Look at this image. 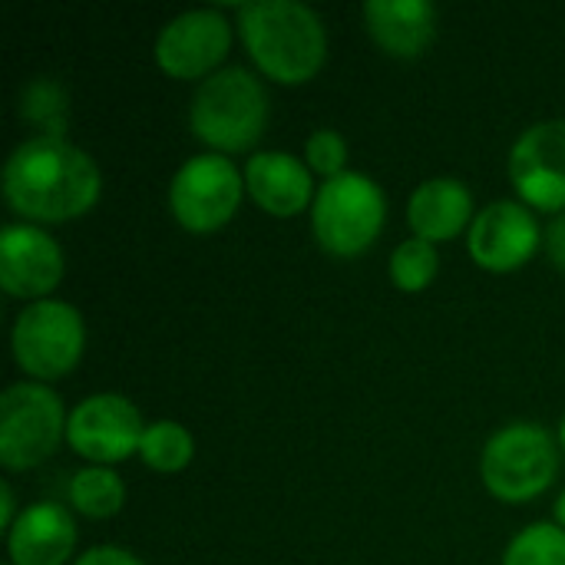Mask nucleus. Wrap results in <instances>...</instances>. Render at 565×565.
Returning a JSON list of instances; mask_svg holds the SVG:
<instances>
[{
	"mask_svg": "<svg viewBox=\"0 0 565 565\" xmlns=\"http://www.w3.org/2000/svg\"><path fill=\"white\" fill-rule=\"evenodd\" d=\"M103 192L96 162L60 136L20 142L3 166V199L26 222L60 225L86 215Z\"/></svg>",
	"mask_w": 565,
	"mask_h": 565,
	"instance_id": "f257e3e1",
	"label": "nucleus"
},
{
	"mask_svg": "<svg viewBox=\"0 0 565 565\" xmlns=\"http://www.w3.org/2000/svg\"><path fill=\"white\" fill-rule=\"evenodd\" d=\"M238 33L255 66L281 86L308 83L318 76L328 56V33L321 17L298 0L242 3Z\"/></svg>",
	"mask_w": 565,
	"mask_h": 565,
	"instance_id": "f03ea898",
	"label": "nucleus"
},
{
	"mask_svg": "<svg viewBox=\"0 0 565 565\" xmlns=\"http://www.w3.org/2000/svg\"><path fill=\"white\" fill-rule=\"evenodd\" d=\"M192 132L218 156L252 149L268 122V93L245 66H228L202 79L189 109Z\"/></svg>",
	"mask_w": 565,
	"mask_h": 565,
	"instance_id": "7ed1b4c3",
	"label": "nucleus"
},
{
	"mask_svg": "<svg viewBox=\"0 0 565 565\" xmlns=\"http://www.w3.org/2000/svg\"><path fill=\"white\" fill-rule=\"evenodd\" d=\"M387 199L381 185L361 172L328 179L311 205V228L318 245L338 258L364 255L384 232Z\"/></svg>",
	"mask_w": 565,
	"mask_h": 565,
	"instance_id": "20e7f679",
	"label": "nucleus"
},
{
	"mask_svg": "<svg viewBox=\"0 0 565 565\" xmlns=\"http://www.w3.org/2000/svg\"><path fill=\"white\" fill-rule=\"evenodd\" d=\"M556 440L540 424H510L483 447V487L503 503H530L556 480Z\"/></svg>",
	"mask_w": 565,
	"mask_h": 565,
	"instance_id": "39448f33",
	"label": "nucleus"
},
{
	"mask_svg": "<svg viewBox=\"0 0 565 565\" xmlns=\"http://www.w3.org/2000/svg\"><path fill=\"white\" fill-rule=\"evenodd\" d=\"M10 344L17 367L36 384H46L66 377L79 364L86 348V328L73 305L43 298L17 315Z\"/></svg>",
	"mask_w": 565,
	"mask_h": 565,
	"instance_id": "423d86ee",
	"label": "nucleus"
},
{
	"mask_svg": "<svg viewBox=\"0 0 565 565\" xmlns=\"http://www.w3.org/2000/svg\"><path fill=\"white\" fill-rule=\"evenodd\" d=\"M63 401L36 381H23L0 397V463L7 470H33L50 460L66 437Z\"/></svg>",
	"mask_w": 565,
	"mask_h": 565,
	"instance_id": "0eeeda50",
	"label": "nucleus"
},
{
	"mask_svg": "<svg viewBox=\"0 0 565 565\" xmlns=\"http://www.w3.org/2000/svg\"><path fill=\"white\" fill-rule=\"evenodd\" d=\"M242 195L245 175H238L235 162L218 152H205L179 166L169 185V209L185 232L205 235L235 218Z\"/></svg>",
	"mask_w": 565,
	"mask_h": 565,
	"instance_id": "6e6552de",
	"label": "nucleus"
},
{
	"mask_svg": "<svg viewBox=\"0 0 565 565\" xmlns=\"http://www.w3.org/2000/svg\"><path fill=\"white\" fill-rule=\"evenodd\" d=\"M142 417L122 394H93L76 404L66 420V444L96 467H109L139 454Z\"/></svg>",
	"mask_w": 565,
	"mask_h": 565,
	"instance_id": "1a4fd4ad",
	"label": "nucleus"
},
{
	"mask_svg": "<svg viewBox=\"0 0 565 565\" xmlns=\"http://www.w3.org/2000/svg\"><path fill=\"white\" fill-rule=\"evenodd\" d=\"M510 179L526 209H565V119L530 126L510 152Z\"/></svg>",
	"mask_w": 565,
	"mask_h": 565,
	"instance_id": "9d476101",
	"label": "nucleus"
},
{
	"mask_svg": "<svg viewBox=\"0 0 565 565\" xmlns=\"http://www.w3.org/2000/svg\"><path fill=\"white\" fill-rule=\"evenodd\" d=\"M232 50V23L218 10H189L172 17L156 36V63L172 79L212 76Z\"/></svg>",
	"mask_w": 565,
	"mask_h": 565,
	"instance_id": "9b49d317",
	"label": "nucleus"
},
{
	"mask_svg": "<svg viewBox=\"0 0 565 565\" xmlns=\"http://www.w3.org/2000/svg\"><path fill=\"white\" fill-rule=\"evenodd\" d=\"M543 245V232L536 215L523 202H493L477 212L467 232L470 258L493 275H507L523 268L536 248Z\"/></svg>",
	"mask_w": 565,
	"mask_h": 565,
	"instance_id": "f8f14e48",
	"label": "nucleus"
},
{
	"mask_svg": "<svg viewBox=\"0 0 565 565\" xmlns=\"http://www.w3.org/2000/svg\"><path fill=\"white\" fill-rule=\"evenodd\" d=\"M63 281V252L36 225H7L0 232V288L10 298L43 301Z\"/></svg>",
	"mask_w": 565,
	"mask_h": 565,
	"instance_id": "ddd939ff",
	"label": "nucleus"
},
{
	"mask_svg": "<svg viewBox=\"0 0 565 565\" xmlns=\"http://www.w3.org/2000/svg\"><path fill=\"white\" fill-rule=\"evenodd\" d=\"M245 189L275 218H295L315 205L311 169L288 152H255L245 166Z\"/></svg>",
	"mask_w": 565,
	"mask_h": 565,
	"instance_id": "4468645a",
	"label": "nucleus"
},
{
	"mask_svg": "<svg viewBox=\"0 0 565 565\" xmlns=\"http://www.w3.org/2000/svg\"><path fill=\"white\" fill-rule=\"evenodd\" d=\"M76 550V523L60 503H33L7 533L10 565H63Z\"/></svg>",
	"mask_w": 565,
	"mask_h": 565,
	"instance_id": "2eb2a0df",
	"label": "nucleus"
},
{
	"mask_svg": "<svg viewBox=\"0 0 565 565\" xmlns=\"http://www.w3.org/2000/svg\"><path fill=\"white\" fill-rule=\"evenodd\" d=\"M364 23L374 43L397 60H414L437 36V7L430 0H367Z\"/></svg>",
	"mask_w": 565,
	"mask_h": 565,
	"instance_id": "dca6fc26",
	"label": "nucleus"
},
{
	"mask_svg": "<svg viewBox=\"0 0 565 565\" xmlns=\"http://www.w3.org/2000/svg\"><path fill=\"white\" fill-rule=\"evenodd\" d=\"M407 222L414 238L430 245L457 238L463 228L473 225V195L460 179H427L414 189L407 205Z\"/></svg>",
	"mask_w": 565,
	"mask_h": 565,
	"instance_id": "f3484780",
	"label": "nucleus"
},
{
	"mask_svg": "<svg viewBox=\"0 0 565 565\" xmlns=\"http://www.w3.org/2000/svg\"><path fill=\"white\" fill-rule=\"evenodd\" d=\"M70 503H73V510H79L89 520L116 516L126 503V483L109 467L79 470L70 480Z\"/></svg>",
	"mask_w": 565,
	"mask_h": 565,
	"instance_id": "a211bd4d",
	"label": "nucleus"
},
{
	"mask_svg": "<svg viewBox=\"0 0 565 565\" xmlns=\"http://www.w3.org/2000/svg\"><path fill=\"white\" fill-rule=\"evenodd\" d=\"M195 444L192 434L175 424V420H156L146 427L142 444H139V457L149 470L156 473H179L192 463Z\"/></svg>",
	"mask_w": 565,
	"mask_h": 565,
	"instance_id": "6ab92c4d",
	"label": "nucleus"
},
{
	"mask_svg": "<svg viewBox=\"0 0 565 565\" xmlns=\"http://www.w3.org/2000/svg\"><path fill=\"white\" fill-rule=\"evenodd\" d=\"M437 268H440L437 248L424 238H407L391 255V281L407 295L424 291L437 278Z\"/></svg>",
	"mask_w": 565,
	"mask_h": 565,
	"instance_id": "aec40b11",
	"label": "nucleus"
},
{
	"mask_svg": "<svg viewBox=\"0 0 565 565\" xmlns=\"http://www.w3.org/2000/svg\"><path fill=\"white\" fill-rule=\"evenodd\" d=\"M503 565H565V530L556 523H533L510 543Z\"/></svg>",
	"mask_w": 565,
	"mask_h": 565,
	"instance_id": "412c9836",
	"label": "nucleus"
},
{
	"mask_svg": "<svg viewBox=\"0 0 565 565\" xmlns=\"http://www.w3.org/2000/svg\"><path fill=\"white\" fill-rule=\"evenodd\" d=\"M63 109H66V99H63L60 86L50 83V79H40V83H33L23 93V116L30 122L50 126V136H60V129H63Z\"/></svg>",
	"mask_w": 565,
	"mask_h": 565,
	"instance_id": "4be33fe9",
	"label": "nucleus"
},
{
	"mask_svg": "<svg viewBox=\"0 0 565 565\" xmlns=\"http://www.w3.org/2000/svg\"><path fill=\"white\" fill-rule=\"evenodd\" d=\"M305 159H308V169L318 172V175H324V182H328V179L348 172L344 169V162H348V142L334 129H318V132H311V139L305 146Z\"/></svg>",
	"mask_w": 565,
	"mask_h": 565,
	"instance_id": "5701e85b",
	"label": "nucleus"
},
{
	"mask_svg": "<svg viewBox=\"0 0 565 565\" xmlns=\"http://www.w3.org/2000/svg\"><path fill=\"white\" fill-rule=\"evenodd\" d=\"M73 565H146L139 556H132L129 550H119V546H96V550H86Z\"/></svg>",
	"mask_w": 565,
	"mask_h": 565,
	"instance_id": "b1692460",
	"label": "nucleus"
},
{
	"mask_svg": "<svg viewBox=\"0 0 565 565\" xmlns=\"http://www.w3.org/2000/svg\"><path fill=\"white\" fill-rule=\"evenodd\" d=\"M543 248H546V258L565 271V212L563 215H556L553 222H550V228L543 232Z\"/></svg>",
	"mask_w": 565,
	"mask_h": 565,
	"instance_id": "393cba45",
	"label": "nucleus"
},
{
	"mask_svg": "<svg viewBox=\"0 0 565 565\" xmlns=\"http://www.w3.org/2000/svg\"><path fill=\"white\" fill-rule=\"evenodd\" d=\"M17 520H20V516H17V503H13V490H10V483H3V487H0V526H3L7 533H10Z\"/></svg>",
	"mask_w": 565,
	"mask_h": 565,
	"instance_id": "a878e982",
	"label": "nucleus"
},
{
	"mask_svg": "<svg viewBox=\"0 0 565 565\" xmlns=\"http://www.w3.org/2000/svg\"><path fill=\"white\" fill-rule=\"evenodd\" d=\"M556 520H559V526L565 530V493L559 497V503H556Z\"/></svg>",
	"mask_w": 565,
	"mask_h": 565,
	"instance_id": "bb28decb",
	"label": "nucleus"
},
{
	"mask_svg": "<svg viewBox=\"0 0 565 565\" xmlns=\"http://www.w3.org/2000/svg\"><path fill=\"white\" fill-rule=\"evenodd\" d=\"M559 444H563V450H565V417H563V424H559Z\"/></svg>",
	"mask_w": 565,
	"mask_h": 565,
	"instance_id": "cd10ccee",
	"label": "nucleus"
}]
</instances>
